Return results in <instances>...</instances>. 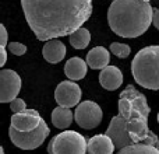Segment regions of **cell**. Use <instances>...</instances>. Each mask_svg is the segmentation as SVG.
<instances>
[{
    "instance_id": "30bf717a",
    "label": "cell",
    "mask_w": 159,
    "mask_h": 154,
    "mask_svg": "<svg viewBox=\"0 0 159 154\" xmlns=\"http://www.w3.org/2000/svg\"><path fill=\"white\" fill-rule=\"evenodd\" d=\"M106 135L112 139L116 149H119V150L134 144V142H133L131 136H130V133H129V129H127L126 121H124V118L120 115H116L115 118H112V121H110V123H109V128H107V130H106Z\"/></svg>"
},
{
    "instance_id": "e0dca14e",
    "label": "cell",
    "mask_w": 159,
    "mask_h": 154,
    "mask_svg": "<svg viewBox=\"0 0 159 154\" xmlns=\"http://www.w3.org/2000/svg\"><path fill=\"white\" fill-rule=\"evenodd\" d=\"M50 116H52V123L57 129H67L71 125L73 119H74V113L70 111V108H64V107L55 108Z\"/></svg>"
},
{
    "instance_id": "4fadbf2b",
    "label": "cell",
    "mask_w": 159,
    "mask_h": 154,
    "mask_svg": "<svg viewBox=\"0 0 159 154\" xmlns=\"http://www.w3.org/2000/svg\"><path fill=\"white\" fill-rule=\"evenodd\" d=\"M116 146L109 136L95 135L88 140V152L89 154H113Z\"/></svg>"
},
{
    "instance_id": "ffe728a7",
    "label": "cell",
    "mask_w": 159,
    "mask_h": 154,
    "mask_svg": "<svg viewBox=\"0 0 159 154\" xmlns=\"http://www.w3.org/2000/svg\"><path fill=\"white\" fill-rule=\"evenodd\" d=\"M110 52L113 53L115 56H117V58H127V56L130 55V52H131V49H130V46L127 44H120V42H112L110 44Z\"/></svg>"
},
{
    "instance_id": "7a4b0ae2",
    "label": "cell",
    "mask_w": 159,
    "mask_h": 154,
    "mask_svg": "<svg viewBox=\"0 0 159 154\" xmlns=\"http://www.w3.org/2000/svg\"><path fill=\"white\" fill-rule=\"evenodd\" d=\"M154 10L145 0H113L107 10L109 27L117 36L137 38L147 32Z\"/></svg>"
},
{
    "instance_id": "ba28073f",
    "label": "cell",
    "mask_w": 159,
    "mask_h": 154,
    "mask_svg": "<svg viewBox=\"0 0 159 154\" xmlns=\"http://www.w3.org/2000/svg\"><path fill=\"white\" fill-rule=\"evenodd\" d=\"M21 90V77L11 69L0 72V101L11 102L18 97Z\"/></svg>"
},
{
    "instance_id": "83f0119b",
    "label": "cell",
    "mask_w": 159,
    "mask_h": 154,
    "mask_svg": "<svg viewBox=\"0 0 159 154\" xmlns=\"http://www.w3.org/2000/svg\"><path fill=\"white\" fill-rule=\"evenodd\" d=\"M145 2H151V0H145Z\"/></svg>"
},
{
    "instance_id": "3957f363",
    "label": "cell",
    "mask_w": 159,
    "mask_h": 154,
    "mask_svg": "<svg viewBox=\"0 0 159 154\" xmlns=\"http://www.w3.org/2000/svg\"><path fill=\"white\" fill-rule=\"evenodd\" d=\"M151 112L147 98L133 85H127L119 97V115L126 121L127 129L135 143H145L159 149V139L148 128V116Z\"/></svg>"
},
{
    "instance_id": "7402d4cb",
    "label": "cell",
    "mask_w": 159,
    "mask_h": 154,
    "mask_svg": "<svg viewBox=\"0 0 159 154\" xmlns=\"http://www.w3.org/2000/svg\"><path fill=\"white\" fill-rule=\"evenodd\" d=\"M10 109L13 111L14 113L22 112V111L27 109V104H25V101L22 98H18V97H17L16 99H13V101L10 102Z\"/></svg>"
},
{
    "instance_id": "484cf974",
    "label": "cell",
    "mask_w": 159,
    "mask_h": 154,
    "mask_svg": "<svg viewBox=\"0 0 159 154\" xmlns=\"http://www.w3.org/2000/svg\"><path fill=\"white\" fill-rule=\"evenodd\" d=\"M0 153H2V154H4V149H3V147H0Z\"/></svg>"
},
{
    "instance_id": "7c38bea8",
    "label": "cell",
    "mask_w": 159,
    "mask_h": 154,
    "mask_svg": "<svg viewBox=\"0 0 159 154\" xmlns=\"http://www.w3.org/2000/svg\"><path fill=\"white\" fill-rule=\"evenodd\" d=\"M99 83L107 91H115L123 84V73L117 66H107L101 70Z\"/></svg>"
},
{
    "instance_id": "d4e9b609",
    "label": "cell",
    "mask_w": 159,
    "mask_h": 154,
    "mask_svg": "<svg viewBox=\"0 0 159 154\" xmlns=\"http://www.w3.org/2000/svg\"><path fill=\"white\" fill-rule=\"evenodd\" d=\"M152 24L157 27V30H159V8L154 11V20H152Z\"/></svg>"
},
{
    "instance_id": "9c48e42d",
    "label": "cell",
    "mask_w": 159,
    "mask_h": 154,
    "mask_svg": "<svg viewBox=\"0 0 159 154\" xmlns=\"http://www.w3.org/2000/svg\"><path fill=\"white\" fill-rule=\"evenodd\" d=\"M82 91L74 81H61L55 90V99L59 107L71 108L80 104Z\"/></svg>"
},
{
    "instance_id": "8fae6325",
    "label": "cell",
    "mask_w": 159,
    "mask_h": 154,
    "mask_svg": "<svg viewBox=\"0 0 159 154\" xmlns=\"http://www.w3.org/2000/svg\"><path fill=\"white\" fill-rule=\"evenodd\" d=\"M42 116L39 115L38 111L35 109H25L22 112L14 113L11 116L10 126L14 128L18 132H31V130L36 129L42 122Z\"/></svg>"
},
{
    "instance_id": "4316f807",
    "label": "cell",
    "mask_w": 159,
    "mask_h": 154,
    "mask_svg": "<svg viewBox=\"0 0 159 154\" xmlns=\"http://www.w3.org/2000/svg\"><path fill=\"white\" fill-rule=\"evenodd\" d=\"M158 122H159V113H158Z\"/></svg>"
},
{
    "instance_id": "5b68a950",
    "label": "cell",
    "mask_w": 159,
    "mask_h": 154,
    "mask_svg": "<svg viewBox=\"0 0 159 154\" xmlns=\"http://www.w3.org/2000/svg\"><path fill=\"white\" fill-rule=\"evenodd\" d=\"M52 154H85L88 142L75 130H64L52 139Z\"/></svg>"
},
{
    "instance_id": "cb8c5ba5",
    "label": "cell",
    "mask_w": 159,
    "mask_h": 154,
    "mask_svg": "<svg viewBox=\"0 0 159 154\" xmlns=\"http://www.w3.org/2000/svg\"><path fill=\"white\" fill-rule=\"evenodd\" d=\"M0 53H2V60H0V66H4V63L7 62V52H6L4 46H0Z\"/></svg>"
},
{
    "instance_id": "2e32d148",
    "label": "cell",
    "mask_w": 159,
    "mask_h": 154,
    "mask_svg": "<svg viewBox=\"0 0 159 154\" xmlns=\"http://www.w3.org/2000/svg\"><path fill=\"white\" fill-rule=\"evenodd\" d=\"M87 66H88L87 62H84L81 58L74 56V58L69 59L67 63L64 65V75L70 80H73V81H77V80H81L85 77Z\"/></svg>"
},
{
    "instance_id": "5bb4252c",
    "label": "cell",
    "mask_w": 159,
    "mask_h": 154,
    "mask_svg": "<svg viewBox=\"0 0 159 154\" xmlns=\"http://www.w3.org/2000/svg\"><path fill=\"white\" fill-rule=\"evenodd\" d=\"M42 55L49 63H60L66 56V46L59 39H50L42 48Z\"/></svg>"
},
{
    "instance_id": "8992f818",
    "label": "cell",
    "mask_w": 159,
    "mask_h": 154,
    "mask_svg": "<svg viewBox=\"0 0 159 154\" xmlns=\"http://www.w3.org/2000/svg\"><path fill=\"white\" fill-rule=\"evenodd\" d=\"M50 129L48 128L45 119H42L41 125L36 129L31 130V132H18L14 128L10 126L8 129V136H10L11 143L16 147L22 150H35L46 140V137L49 136Z\"/></svg>"
},
{
    "instance_id": "44dd1931",
    "label": "cell",
    "mask_w": 159,
    "mask_h": 154,
    "mask_svg": "<svg viewBox=\"0 0 159 154\" xmlns=\"http://www.w3.org/2000/svg\"><path fill=\"white\" fill-rule=\"evenodd\" d=\"M7 48H8V51L16 56H22L27 52V46H25L24 44H20V42H10Z\"/></svg>"
},
{
    "instance_id": "277c9868",
    "label": "cell",
    "mask_w": 159,
    "mask_h": 154,
    "mask_svg": "<svg viewBox=\"0 0 159 154\" xmlns=\"http://www.w3.org/2000/svg\"><path fill=\"white\" fill-rule=\"evenodd\" d=\"M131 75L138 85L159 90V46L151 45L141 49L131 62Z\"/></svg>"
},
{
    "instance_id": "d6986e66",
    "label": "cell",
    "mask_w": 159,
    "mask_h": 154,
    "mask_svg": "<svg viewBox=\"0 0 159 154\" xmlns=\"http://www.w3.org/2000/svg\"><path fill=\"white\" fill-rule=\"evenodd\" d=\"M117 154H159V149H157L155 146H151V144L135 143L119 150Z\"/></svg>"
},
{
    "instance_id": "6da1fadb",
    "label": "cell",
    "mask_w": 159,
    "mask_h": 154,
    "mask_svg": "<svg viewBox=\"0 0 159 154\" xmlns=\"http://www.w3.org/2000/svg\"><path fill=\"white\" fill-rule=\"evenodd\" d=\"M21 6L39 41L71 35L92 14V0H21Z\"/></svg>"
},
{
    "instance_id": "9a60e30c",
    "label": "cell",
    "mask_w": 159,
    "mask_h": 154,
    "mask_svg": "<svg viewBox=\"0 0 159 154\" xmlns=\"http://www.w3.org/2000/svg\"><path fill=\"white\" fill-rule=\"evenodd\" d=\"M109 59H110L109 51L103 46L92 48L87 53V63L91 69H96V70L105 69V67L109 66Z\"/></svg>"
},
{
    "instance_id": "603a6c76",
    "label": "cell",
    "mask_w": 159,
    "mask_h": 154,
    "mask_svg": "<svg viewBox=\"0 0 159 154\" xmlns=\"http://www.w3.org/2000/svg\"><path fill=\"white\" fill-rule=\"evenodd\" d=\"M0 31H2V46H7V41H8V34H7V30H6L4 25H0Z\"/></svg>"
},
{
    "instance_id": "ac0fdd59",
    "label": "cell",
    "mask_w": 159,
    "mask_h": 154,
    "mask_svg": "<svg viewBox=\"0 0 159 154\" xmlns=\"http://www.w3.org/2000/svg\"><path fill=\"white\" fill-rule=\"evenodd\" d=\"M91 42V34L87 28H80L70 35V45L74 49H84Z\"/></svg>"
},
{
    "instance_id": "52a82bcc",
    "label": "cell",
    "mask_w": 159,
    "mask_h": 154,
    "mask_svg": "<svg viewBox=\"0 0 159 154\" xmlns=\"http://www.w3.org/2000/svg\"><path fill=\"white\" fill-rule=\"evenodd\" d=\"M102 118H103V112L101 107L93 101H82L75 108L74 119L82 129L91 130L98 128L102 122Z\"/></svg>"
}]
</instances>
